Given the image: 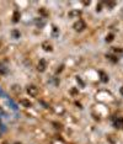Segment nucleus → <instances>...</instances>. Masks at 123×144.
Wrapping results in <instances>:
<instances>
[{"label": "nucleus", "instance_id": "nucleus-1", "mask_svg": "<svg viewBox=\"0 0 123 144\" xmlns=\"http://www.w3.org/2000/svg\"><path fill=\"white\" fill-rule=\"evenodd\" d=\"M27 94H29L31 97H37L38 94H40L38 88L35 86V85H30V86H27Z\"/></svg>", "mask_w": 123, "mask_h": 144}, {"label": "nucleus", "instance_id": "nucleus-2", "mask_svg": "<svg viewBox=\"0 0 123 144\" xmlns=\"http://www.w3.org/2000/svg\"><path fill=\"white\" fill-rule=\"evenodd\" d=\"M73 27H74V30H75V31L80 32V31H82V30L86 27V25H85V22H84L82 20H78L75 24H74Z\"/></svg>", "mask_w": 123, "mask_h": 144}, {"label": "nucleus", "instance_id": "nucleus-3", "mask_svg": "<svg viewBox=\"0 0 123 144\" xmlns=\"http://www.w3.org/2000/svg\"><path fill=\"white\" fill-rule=\"evenodd\" d=\"M81 16V11L80 10H71V11H69V14H68V17L69 19H79Z\"/></svg>", "mask_w": 123, "mask_h": 144}, {"label": "nucleus", "instance_id": "nucleus-4", "mask_svg": "<svg viewBox=\"0 0 123 144\" xmlns=\"http://www.w3.org/2000/svg\"><path fill=\"white\" fill-rule=\"evenodd\" d=\"M113 126L116 128H123V117H115L113 118Z\"/></svg>", "mask_w": 123, "mask_h": 144}, {"label": "nucleus", "instance_id": "nucleus-5", "mask_svg": "<svg viewBox=\"0 0 123 144\" xmlns=\"http://www.w3.org/2000/svg\"><path fill=\"white\" fill-rule=\"evenodd\" d=\"M46 68H47V62H46L44 59H41L40 60V63H38V70L40 72H44L46 70Z\"/></svg>", "mask_w": 123, "mask_h": 144}, {"label": "nucleus", "instance_id": "nucleus-6", "mask_svg": "<svg viewBox=\"0 0 123 144\" xmlns=\"http://www.w3.org/2000/svg\"><path fill=\"white\" fill-rule=\"evenodd\" d=\"M42 48L44 49L46 52H51V51L53 49V48H52V44L49 43V42H47V41H46V42H43V43H42Z\"/></svg>", "mask_w": 123, "mask_h": 144}, {"label": "nucleus", "instance_id": "nucleus-7", "mask_svg": "<svg viewBox=\"0 0 123 144\" xmlns=\"http://www.w3.org/2000/svg\"><path fill=\"white\" fill-rule=\"evenodd\" d=\"M54 111L57 112L58 115H64V112H65V108L63 107L62 105H59V106H55V107H54Z\"/></svg>", "mask_w": 123, "mask_h": 144}, {"label": "nucleus", "instance_id": "nucleus-8", "mask_svg": "<svg viewBox=\"0 0 123 144\" xmlns=\"http://www.w3.org/2000/svg\"><path fill=\"white\" fill-rule=\"evenodd\" d=\"M20 104H21V105H24V106H26V107H31V106H32L31 101L26 100V99H22V100H20Z\"/></svg>", "mask_w": 123, "mask_h": 144}, {"label": "nucleus", "instance_id": "nucleus-9", "mask_svg": "<svg viewBox=\"0 0 123 144\" xmlns=\"http://www.w3.org/2000/svg\"><path fill=\"white\" fill-rule=\"evenodd\" d=\"M100 75H101V80H102L103 83H107V81H108V76H107L103 72H100Z\"/></svg>", "mask_w": 123, "mask_h": 144}, {"label": "nucleus", "instance_id": "nucleus-10", "mask_svg": "<svg viewBox=\"0 0 123 144\" xmlns=\"http://www.w3.org/2000/svg\"><path fill=\"white\" fill-rule=\"evenodd\" d=\"M19 19H20V12L16 10V11L14 12V22H17V21H19Z\"/></svg>", "mask_w": 123, "mask_h": 144}, {"label": "nucleus", "instance_id": "nucleus-11", "mask_svg": "<svg viewBox=\"0 0 123 144\" xmlns=\"http://www.w3.org/2000/svg\"><path fill=\"white\" fill-rule=\"evenodd\" d=\"M6 73H8V69L5 68L4 65L0 64V74H6Z\"/></svg>", "mask_w": 123, "mask_h": 144}, {"label": "nucleus", "instance_id": "nucleus-12", "mask_svg": "<svg viewBox=\"0 0 123 144\" xmlns=\"http://www.w3.org/2000/svg\"><path fill=\"white\" fill-rule=\"evenodd\" d=\"M106 5L108 6V8H115L116 3H115V1H108V3H106Z\"/></svg>", "mask_w": 123, "mask_h": 144}, {"label": "nucleus", "instance_id": "nucleus-13", "mask_svg": "<svg viewBox=\"0 0 123 144\" xmlns=\"http://www.w3.org/2000/svg\"><path fill=\"white\" fill-rule=\"evenodd\" d=\"M112 40H113V35H108V36L106 37V41H107V42H111Z\"/></svg>", "mask_w": 123, "mask_h": 144}, {"label": "nucleus", "instance_id": "nucleus-14", "mask_svg": "<svg viewBox=\"0 0 123 144\" xmlns=\"http://www.w3.org/2000/svg\"><path fill=\"white\" fill-rule=\"evenodd\" d=\"M12 90H14V91H15V92H19V91H21V88L19 89V86H16V85H15V86H14V89H12Z\"/></svg>", "mask_w": 123, "mask_h": 144}, {"label": "nucleus", "instance_id": "nucleus-15", "mask_svg": "<svg viewBox=\"0 0 123 144\" xmlns=\"http://www.w3.org/2000/svg\"><path fill=\"white\" fill-rule=\"evenodd\" d=\"M107 58H110L112 62H117V59H116V57H113V56H107Z\"/></svg>", "mask_w": 123, "mask_h": 144}, {"label": "nucleus", "instance_id": "nucleus-16", "mask_svg": "<svg viewBox=\"0 0 123 144\" xmlns=\"http://www.w3.org/2000/svg\"><path fill=\"white\" fill-rule=\"evenodd\" d=\"M12 33H14V36H19V32H17V31H14V32H12Z\"/></svg>", "mask_w": 123, "mask_h": 144}, {"label": "nucleus", "instance_id": "nucleus-17", "mask_svg": "<svg viewBox=\"0 0 123 144\" xmlns=\"http://www.w3.org/2000/svg\"><path fill=\"white\" fill-rule=\"evenodd\" d=\"M84 5H90V1H84Z\"/></svg>", "mask_w": 123, "mask_h": 144}, {"label": "nucleus", "instance_id": "nucleus-18", "mask_svg": "<svg viewBox=\"0 0 123 144\" xmlns=\"http://www.w3.org/2000/svg\"><path fill=\"white\" fill-rule=\"evenodd\" d=\"M119 91H121V94H122V95H123V86H122V88H121V90H119Z\"/></svg>", "mask_w": 123, "mask_h": 144}, {"label": "nucleus", "instance_id": "nucleus-19", "mask_svg": "<svg viewBox=\"0 0 123 144\" xmlns=\"http://www.w3.org/2000/svg\"><path fill=\"white\" fill-rule=\"evenodd\" d=\"M15 144H21V143H15Z\"/></svg>", "mask_w": 123, "mask_h": 144}]
</instances>
